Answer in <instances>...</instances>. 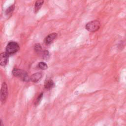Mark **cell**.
I'll return each instance as SVG.
<instances>
[{
	"instance_id": "obj_1",
	"label": "cell",
	"mask_w": 126,
	"mask_h": 126,
	"mask_svg": "<svg viewBox=\"0 0 126 126\" xmlns=\"http://www.w3.org/2000/svg\"><path fill=\"white\" fill-rule=\"evenodd\" d=\"M101 23L99 20H93L86 25V29L90 32H95L100 28Z\"/></svg>"
},
{
	"instance_id": "obj_2",
	"label": "cell",
	"mask_w": 126,
	"mask_h": 126,
	"mask_svg": "<svg viewBox=\"0 0 126 126\" xmlns=\"http://www.w3.org/2000/svg\"><path fill=\"white\" fill-rule=\"evenodd\" d=\"M19 49V46L16 42L9 43L6 47V53L8 55H12L16 53Z\"/></svg>"
},
{
	"instance_id": "obj_3",
	"label": "cell",
	"mask_w": 126,
	"mask_h": 126,
	"mask_svg": "<svg viewBox=\"0 0 126 126\" xmlns=\"http://www.w3.org/2000/svg\"><path fill=\"white\" fill-rule=\"evenodd\" d=\"M12 74L15 76L20 77L24 81H29L30 79L28 74L22 69L15 68L13 69Z\"/></svg>"
},
{
	"instance_id": "obj_4",
	"label": "cell",
	"mask_w": 126,
	"mask_h": 126,
	"mask_svg": "<svg viewBox=\"0 0 126 126\" xmlns=\"http://www.w3.org/2000/svg\"><path fill=\"white\" fill-rule=\"evenodd\" d=\"M8 96L7 85L6 82H4L1 90V101L3 104L5 103Z\"/></svg>"
},
{
	"instance_id": "obj_5",
	"label": "cell",
	"mask_w": 126,
	"mask_h": 126,
	"mask_svg": "<svg viewBox=\"0 0 126 126\" xmlns=\"http://www.w3.org/2000/svg\"><path fill=\"white\" fill-rule=\"evenodd\" d=\"M8 54L6 52L2 53L0 55V64L2 66H5L8 62Z\"/></svg>"
},
{
	"instance_id": "obj_6",
	"label": "cell",
	"mask_w": 126,
	"mask_h": 126,
	"mask_svg": "<svg viewBox=\"0 0 126 126\" xmlns=\"http://www.w3.org/2000/svg\"><path fill=\"white\" fill-rule=\"evenodd\" d=\"M57 34L56 33H52L49 35L45 39V43L47 45H49L53 43V41L57 38Z\"/></svg>"
},
{
	"instance_id": "obj_7",
	"label": "cell",
	"mask_w": 126,
	"mask_h": 126,
	"mask_svg": "<svg viewBox=\"0 0 126 126\" xmlns=\"http://www.w3.org/2000/svg\"><path fill=\"white\" fill-rule=\"evenodd\" d=\"M43 77V74L40 73H37L33 74L30 77L31 80L34 83L38 82Z\"/></svg>"
},
{
	"instance_id": "obj_8",
	"label": "cell",
	"mask_w": 126,
	"mask_h": 126,
	"mask_svg": "<svg viewBox=\"0 0 126 126\" xmlns=\"http://www.w3.org/2000/svg\"><path fill=\"white\" fill-rule=\"evenodd\" d=\"M54 83L52 80H48L45 82L44 87L47 90H50L54 87Z\"/></svg>"
},
{
	"instance_id": "obj_9",
	"label": "cell",
	"mask_w": 126,
	"mask_h": 126,
	"mask_svg": "<svg viewBox=\"0 0 126 126\" xmlns=\"http://www.w3.org/2000/svg\"><path fill=\"white\" fill-rule=\"evenodd\" d=\"M44 3V1H37L35 5V12H37L41 8Z\"/></svg>"
},
{
	"instance_id": "obj_10",
	"label": "cell",
	"mask_w": 126,
	"mask_h": 126,
	"mask_svg": "<svg viewBox=\"0 0 126 126\" xmlns=\"http://www.w3.org/2000/svg\"><path fill=\"white\" fill-rule=\"evenodd\" d=\"M34 48L35 51L38 54H40L43 52V49H42L41 45L38 44H37L35 45Z\"/></svg>"
},
{
	"instance_id": "obj_11",
	"label": "cell",
	"mask_w": 126,
	"mask_h": 126,
	"mask_svg": "<svg viewBox=\"0 0 126 126\" xmlns=\"http://www.w3.org/2000/svg\"><path fill=\"white\" fill-rule=\"evenodd\" d=\"M38 67L39 68L43 70H45L46 69L48 68V66L47 64L45 63L44 62H40L38 64Z\"/></svg>"
},
{
	"instance_id": "obj_12",
	"label": "cell",
	"mask_w": 126,
	"mask_h": 126,
	"mask_svg": "<svg viewBox=\"0 0 126 126\" xmlns=\"http://www.w3.org/2000/svg\"><path fill=\"white\" fill-rule=\"evenodd\" d=\"M14 9H15V6L14 5L11 6L10 7H9L6 11L7 15H9V14H11L13 12Z\"/></svg>"
},
{
	"instance_id": "obj_13",
	"label": "cell",
	"mask_w": 126,
	"mask_h": 126,
	"mask_svg": "<svg viewBox=\"0 0 126 126\" xmlns=\"http://www.w3.org/2000/svg\"><path fill=\"white\" fill-rule=\"evenodd\" d=\"M43 93H41V94L39 95V96H38V97H37V99L36 102L35 103V104H36V105L40 103V101H41V99H42V98H43Z\"/></svg>"
},
{
	"instance_id": "obj_14",
	"label": "cell",
	"mask_w": 126,
	"mask_h": 126,
	"mask_svg": "<svg viewBox=\"0 0 126 126\" xmlns=\"http://www.w3.org/2000/svg\"><path fill=\"white\" fill-rule=\"evenodd\" d=\"M49 56V52L48 51L45 50L43 52V57L44 59H47L48 58V57Z\"/></svg>"
},
{
	"instance_id": "obj_15",
	"label": "cell",
	"mask_w": 126,
	"mask_h": 126,
	"mask_svg": "<svg viewBox=\"0 0 126 126\" xmlns=\"http://www.w3.org/2000/svg\"><path fill=\"white\" fill-rule=\"evenodd\" d=\"M1 126H3V122L2 120H1Z\"/></svg>"
}]
</instances>
